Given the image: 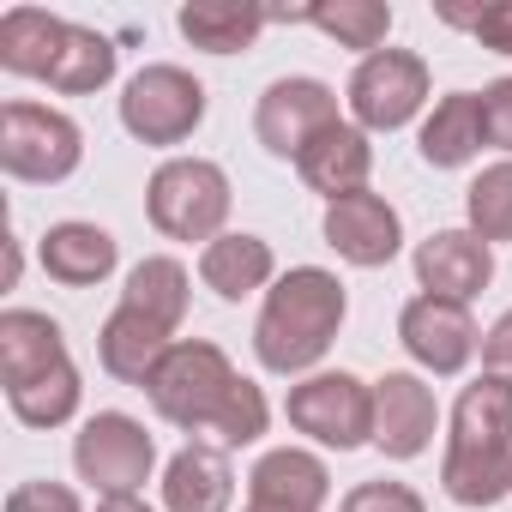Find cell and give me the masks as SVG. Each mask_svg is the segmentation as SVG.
Wrapping results in <instances>:
<instances>
[{
  "mask_svg": "<svg viewBox=\"0 0 512 512\" xmlns=\"http://www.w3.org/2000/svg\"><path fill=\"white\" fill-rule=\"evenodd\" d=\"M151 464H157V440L127 410H97L73 434V470L97 494H139L151 482Z\"/></svg>",
  "mask_w": 512,
  "mask_h": 512,
  "instance_id": "cell-7",
  "label": "cell"
},
{
  "mask_svg": "<svg viewBox=\"0 0 512 512\" xmlns=\"http://www.w3.org/2000/svg\"><path fill=\"white\" fill-rule=\"evenodd\" d=\"M169 344H175V332H163L157 320H145L139 308H115L109 320H103V332H97V362H103V374H115L121 386H145L151 374H157V362L169 356Z\"/></svg>",
  "mask_w": 512,
  "mask_h": 512,
  "instance_id": "cell-19",
  "label": "cell"
},
{
  "mask_svg": "<svg viewBox=\"0 0 512 512\" xmlns=\"http://www.w3.org/2000/svg\"><path fill=\"white\" fill-rule=\"evenodd\" d=\"M416 151L428 169H464L476 151H482V109H476V91H452L428 109L422 133H416Z\"/></svg>",
  "mask_w": 512,
  "mask_h": 512,
  "instance_id": "cell-24",
  "label": "cell"
},
{
  "mask_svg": "<svg viewBox=\"0 0 512 512\" xmlns=\"http://www.w3.org/2000/svg\"><path fill=\"white\" fill-rule=\"evenodd\" d=\"M79 398H85V386H79V368H73V362H61L55 374H43V380L7 392V404H13V416H19L25 428H61V422H73V416H79Z\"/></svg>",
  "mask_w": 512,
  "mask_h": 512,
  "instance_id": "cell-29",
  "label": "cell"
},
{
  "mask_svg": "<svg viewBox=\"0 0 512 512\" xmlns=\"http://www.w3.org/2000/svg\"><path fill=\"white\" fill-rule=\"evenodd\" d=\"M464 217H470V235H482L488 247L494 241H512V157L506 163H488L464 187Z\"/></svg>",
  "mask_w": 512,
  "mask_h": 512,
  "instance_id": "cell-30",
  "label": "cell"
},
{
  "mask_svg": "<svg viewBox=\"0 0 512 512\" xmlns=\"http://www.w3.org/2000/svg\"><path fill=\"white\" fill-rule=\"evenodd\" d=\"M266 422H272V410H266V392L253 386L247 374L229 386V398H223V410H217V422H211V446H223V452H235V446H253L266 434Z\"/></svg>",
  "mask_w": 512,
  "mask_h": 512,
  "instance_id": "cell-31",
  "label": "cell"
},
{
  "mask_svg": "<svg viewBox=\"0 0 512 512\" xmlns=\"http://www.w3.org/2000/svg\"><path fill=\"white\" fill-rule=\"evenodd\" d=\"M398 344L410 350L416 368L452 380L470 368V356L482 350V332L470 320L464 302H446V296H410L404 314H398Z\"/></svg>",
  "mask_w": 512,
  "mask_h": 512,
  "instance_id": "cell-10",
  "label": "cell"
},
{
  "mask_svg": "<svg viewBox=\"0 0 512 512\" xmlns=\"http://www.w3.org/2000/svg\"><path fill=\"white\" fill-rule=\"evenodd\" d=\"M199 121H205V85L187 67L151 61L121 91V127L139 145H181L199 133Z\"/></svg>",
  "mask_w": 512,
  "mask_h": 512,
  "instance_id": "cell-6",
  "label": "cell"
},
{
  "mask_svg": "<svg viewBox=\"0 0 512 512\" xmlns=\"http://www.w3.org/2000/svg\"><path fill=\"white\" fill-rule=\"evenodd\" d=\"M151 229L169 241H217L229 223V175L211 157H169L145 181Z\"/></svg>",
  "mask_w": 512,
  "mask_h": 512,
  "instance_id": "cell-2",
  "label": "cell"
},
{
  "mask_svg": "<svg viewBox=\"0 0 512 512\" xmlns=\"http://www.w3.org/2000/svg\"><path fill=\"white\" fill-rule=\"evenodd\" d=\"M241 512H284V506H253V500H247V506H241Z\"/></svg>",
  "mask_w": 512,
  "mask_h": 512,
  "instance_id": "cell-38",
  "label": "cell"
},
{
  "mask_svg": "<svg viewBox=\"0 0 512 512\" xmlns=\"http://www.w3.org/2000/svg\"><path fill=\"white\" fill-rule=\"evenodd\" d=\"M482 368L500 374V380H512V308L482 332Z\"/></svg>",
  "mask_w": 512,
  "mask_h": 512,
  "instance_id": "cell-36",
  "label": "cell"
},
{
  "mask_svg": "<svg viewBox=\"0 0 512 512\" xmlns=\"http://www.w3.org/2000/svg\"><path fill=\"white\" fill-rule=\"evenodd\" d=\"M476 109H482V145L512 151V73L494 79V85L476 97Z\"/></svg>",
  "mask_w": 512,
  "mask_h": 512,
  "instance_id": "cell-33",
  "label": "cell"
},
{
  "mask_svg": "<svg viewBox=\"0 0 512 512\" xmlns=\"http://www.w3.org/2000/svg\"><path fill=\"white\" fill-rule=\"evenodd\" d=\"M247 500L284 506V512H320L332 500V470H326V458H314L302 446H278L247 470Z\"/></svg>",
  "mask_w": 512,
  "mask_h": 512,
  "instance_id": "cell-15",
  "label": "cell"
},
{
  "mask_svg": "<svg viewBox=\"0 0 512 512\" xmlns=\"http://www.w3.org/2000/svg\"><path fill=\"white\" fill-rule=\"evenodd\" d=\"M0 512H85L67 482H19Z\"/></svg>",
  "mask_w": 512,
  "mask_h": 512,
  "instance_id": "cell-35",
  "label": "cell"
},
{
  "mask_svg": "<svg viewBox=\"0 0 512 512\" xmlns=\"http://www.w3.org/2000/svg\"><path fill=\"white\" fill-rule=\"evenodd\" d=\"M235 380L241 374L229 368V356L211 338H175L169 356L157 362V374L145 380V398H151V410L163 422H175L187 434H211V422H217Z\"/></svg>",
  "mask_w": 512,
  "mask_h": 512,
  "instance_id": "cell-3",
  "label": "cell"
},
{
  "mask_svg": "<svg viewBox=\"0 0 512 512\" xmlns=\"http://www.w3.org/2000/svg\"><path fill=\"white\" fill-rule=\"evenodd\" d=\"M440 488L458 506H500L512 494V452H452L440 458Z\"/></svg>",
  "mask_w": 512,
  "mask_h": 512,
  "instance_id": "cell-27",
  "label": "cell"
},
{
  "mask_svg": "<svg viewBox=\"0 0 512 512\" xmlns=\"http://www.w3.org/2000/svg\"><path fill=\"white\" fill-rule=\"evenodd\" d=\"M199 284L223 302H241L253 290H272L278 284V260H272V241L266 235H247V229H223L211 247H199Z\"/></svg>",
  "mask_w": 512,
  "mask_h": 512,
  "instance_id": "cell-16",
  "label": "cell"
},
{
  "mask_svg": "<svg viewBox=\"0 0 512 512\" xmlns=\"http://www.w3.org/2000/svg\"><path fill=\"white\" fill-rule=\"evenodd\" d=\"M97 512H151V506H145L139 494H103V500H97Z\"/></svg>",
  "mask_w": 512,
  "mask_h": 512,
  "instance_id": "cell-37",
  "label": "cell"
},
{
  "mask_svg": "<svg viewBox=\"0 0 512 512\" xmlns=\"http://www.w3.org/2000/svg\"><path fill=\"white\" fill-rule=\"evenodd\" d=\"M127 308H139L145 320H157L163 332H181L187 320V302H193V278L181 260H169V253H145V260L127 272V290H121Z\"/></svg>",
  "mask_w": 512,
  "mask_h": 512,
  "instance_id": "cell-25",
  "label": "cell"
},
{
  "mask_svg": "<svg viewBox=\"0 0 512 512\" xmlns=\"http://www.w3.org/2000/svg\"><path fill=\"white\" fill-rule=\"evenodd\" d=\"M79 157H85V133L73 115H61L49 103H7L0 109V169L13 181L55 187L79 169Z\"/></svg>",
  "mask_w": 512,
  "mask_h": 512,
  "instance_id": "cell-5",
  "label": "cell"
},
{
  "mask_svg": "<svg viewBox=\"0 0 512 512\" xmlns=\"http://www.w3.org/2000/svg\"><path fill=\"white\" fill-rule=\"evenodd\" d=\"M302 25H314L320 37H332L338 49H356L362 61L386 49L392 37V7L386 0H326V7H302Z\"/></svg>",
  "mask_w": 512,
  "mask_h": 512,
  "instance_id": "cell-26",
  "label": "cell"
},
{
  "mask_svg": "<svg viewBox=\"0 0 512 512\" xmlns=\"http://www.w3.org/2000/svg\"><path fill=\"white\" fill-rule=\"evenodd\" d=\"M434 428H440V404L422 374L392 368L374 380V446L386 458H422L434 446Z\"/></svg>",
  "mask_w": 512,
  "mask_h": 512,
  "instance_id": "cell-11",
  "label": "cell"
},
{
  "mask_svg": "<svg viewBox=\"0 0 512 512\" xmlns=\"http://www.w3.org/2000/svg\"><path fill=\"white\" fill-rule=\"evenodd\" d=\"M109 79H115V43H109L103 31H91V25H67V49H61L55 73H49V91H61V97H91V91H103Z\"/></svg>",
  "mask_w": 512,
  "mask_h": 512,
  "instance_id": "cell-28",
  "label": "cell"
},
{
  "mask_svg": "<svg viewBox=\"0 0 512 512\" xmlns=\"http://www.w3.org/2000/svg\"><path fill=\"white\" fill-rule=\"evenodd\" d=\"M332 121H344L338 115V91L326 79H302V73L272 79L260 91V109H253V133H260V145L272 157H284V163H296Z\"/></svg>",
  "mask_w": 512,
  "mask_h": 512,
  "instance_id": "cell-9",
  "label": "cell"
},
{
  "mask_svg": "<svg viewBox=\"0 0 512 512\" xmlns=\"http://www.w3.org/2000/svg\"><path fill=\"white\" fill-rule=\"evenodd\" d=\"M338 512H428V500L410 488V482H392V476H374V482H356Z\"/></svg>",
  "mask_w": 512,
  "mask_h": 512,
  "instance_id": "cell-32",
  "label": "cell"
},
{
  "mask_svg": "<svg viewBox=\"0 0 512 512\" xmlns=\"http://www.w3.org/2000/svg\"><path fill=\"white\" fill-rule=\"evenodd\" d=\"M326 247L338 260L374 272V266H392L398 247H404V217L380 199V193H350V199H332L326 205Z\"/></svg>",
  "mask_w": 512,
  "mask_h": 512,
  "instance_id": "cell-12",
  "label": "cell"
},
{
  "mask_svg": "<svg viewBox=\"0 0 512 512\" xmlns=\"http://www.w3.org/2000/svg\"><path fill=\"white\" fill-rule=\"evenodd\" d=\"M350 121L362 133H398L428 103V61L416 49H380L350 73Z\"/></svg>",
  "mask_w": 512,
  "mask_h": 512,
  "instance_id": "cell-8",
  "label": "cell"
},
{
  "mask_svg": "<svg viewBox=\"0 0 512 512\" xmlns=\"http://www.w3.org/2000/svg\"><path fill=\"white\" fill-rule=\"evenodd\" d=\"M452 452H512V380L476 374L452 404Z\"/></svg>",
  "mask_w": 512,
  "mask_h": 512,
  "instance_id": "cell-21",
  "label": "cell"
},
{
  "mask_svg": "<svg viewBox=\"0 0 512 512\" xmlns=\"http://www.w3.org/2000/svg\"><path fill=\"white\" fill-rule=\"evenodd\" d=\"M181 37L205 55H241L260 43V31L272 25L266 7H235V0H187V7L175 13Z\"/></svg>",
  "mask_w": 512,
  "mask_h": 512,
  "instance_id": "cell-23",
  "label": "cell"
},
{
  "mask_svg": "<svg viewBox=\"0 0 512 512\" xmlns=\"http://www.w3.org/2000/svg\"><path fill=\"white\" fill-rule=\"evenodd\" d=\"M61 49H67V19H55L43 7L0 13V67L13 79H49Z\"/></svg>",
  "mask_w": 512,
  "mask_h": 512,
  "instance_id": "cell-22",
  "label": "cell"
},
{
  "mask_svg": "<svg viewBox=\"0 0 512 512\" xmlns=\"http://www.w3.org/2000/svg\"><path fill=\"white\" fill-rule=\"evenodd\" d=\"M296 175L332 205V199H350V193H368V175H374V145L356 121H332L302 157H296Z\"/></svg>",
  "mask_w": 512,
  "mask_h": 512,
  "instance_id": "cell-14",
  "label": "cell"
},
{
  "mask_svg": "<svg viewBox=\"0 0 512 512\" xmlns=\"http://www.w3.org/2000/svg\"><path fill=\"white\" fill-rule=\"evenodd\" d=\"M235 500V470L223 446L187 440L163 464V512H229Z\"/></svg>",
  "mask_w": 512,
  "mask_h": 512,
  "instance_id": "cell-17",
  "label": "cell"
},
{
  "mask_svg": "<svg viewBox=\"0 0 512 512\" xmlns=\"http://www.w3.org/2000/svg\"><path fill=\"white\" fill-rule=\"evenodd\" d=\"M350 302H344V284L326 272V266H290L272 290H266V308L253 320V356L272 374H314L326 362V350L338 344V326H344Z\"/></svg>",
  "mask_w": 512,
  "mask_h": 512,
  "instance_id": "cell-1",
  "label": "cell"
},
{
  "mask_svg": "<svg viewBox=\"0 0 512 512\" xmlns=\"http://www.w3.org/2000/svg\"><path fill=\"white\" fill-rule=\"evenodd\" d=\"M61 362H73V356H67V338H61V326L49 314H37V308H7L0 314V380H7V392L55 374Z\"/></svg>",
  "mask_w": 512,
  "mask_h": 512,
  "instance_id": "cell-18",
  "label": "cell"
},
{
  "mask_svg": "<svg viewBox=\"0 0 512 512\" xmlns=\"http://www.w3.org/2000/svg\"><path fill=\"white\" fill-rule=\"evenodd\" d=\"M452 25H464L482 49L494 55H512V0H500V7H482V13H446Z\"/></svg>",
  "mask_w": 512,
  "mask_h": 512,
  "instance_id": "cell-34",
  "label": "cell"
},
{
  "mask_svg": "<svg viewBox=\"0 0 512 512\" xmlns=\"http://www.w3.org/2000/svg\"><path fill=\"white\" fill-rule=\"evenodd\" d=\"M43 272L55 278V284H67V290H97L109 272H115V260H121V247H115V235L109 229H97V223H55L49 235H43Z\"/></svg>",
  "mask_w": 512,
  "mask_h": 512,
  "instance_id": "cell-20",
  "label": "cell"
},
{
  "mask_svg": "<svg viewBox=\"0 0 512 512\" xmlns=\"http://www.w3.org/2000/svg\"><path fill=\"white\" fill-rule=\"evenodd\" d=\"M494 278V247L470 229H434L428 241H416V284L422 296H446V302H464L482 296Z\"/></svg>",
  "mask_w": 512,
  "mask_h": 512,
  "instance_id": "cell-13",
  "label": "cell"
},
{
  "mask_svg": "<svg viewBox=\"0 0 512 512\" xmlns=\"http://www.w3.org/2000/svg\"><path fill=\"white\" fill-rule=\"evenodd\" d=\"M284 416L314 446H332V452L374 446V386L356 380V374H344V368L296 380L290 398H284Z\"/></svg>",
  "mask_w": 512,
  "mask_h": 512,
  "instance_id": "cell-4",
  "label": "cell"
}]
</instances>
